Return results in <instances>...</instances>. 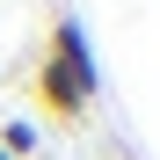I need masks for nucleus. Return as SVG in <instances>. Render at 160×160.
<instances>
[{
    "label": "nucleus",
    "instance_id": "nucleus-1",
    "mask_svg": "<svg viewBox=\"0 0 160 160\" xmlns=\"http://www.w3.org/2000/svg\"><path fill=\"white\" fill-rule=\"evenodd\" d=\"M95 95H102V66L88 51V29H80V15H58L44 58H37V109L51 124H80L95 109Z\"/></svg>",
    "mask_w": 160,
    "mask_h": 160
},
{
    "label": "nucleus",
    "instance_id": "nucleus-2",
    "mask_svg": "<svg viewBox=\"0 0 160 160\" xmlns=\"http://www.w3.org/2000/svg\"><path fill=\"white\" fill-rule=\"evenodd\" d=\"M0 153H8V160H29L37 153V124H8V131H0Z\"/></svg>",
    "mask_w": 160,
    "mask_h": 160
},
{
    "label": "nucleus",
    "instance_id": "nucleus-3",
    "mask_svg": "<svg viewBox=\"0 0 160 160\" xmlns=\"http://www.w3.org/2000/svg\"><path fill=\"white\" fill-rule=\"evenodd\" d=\"M0 160H8V153H0Z\"/></svg>",
    "mask_w": 160,
    "mask_h": 160
}]
</instances>
